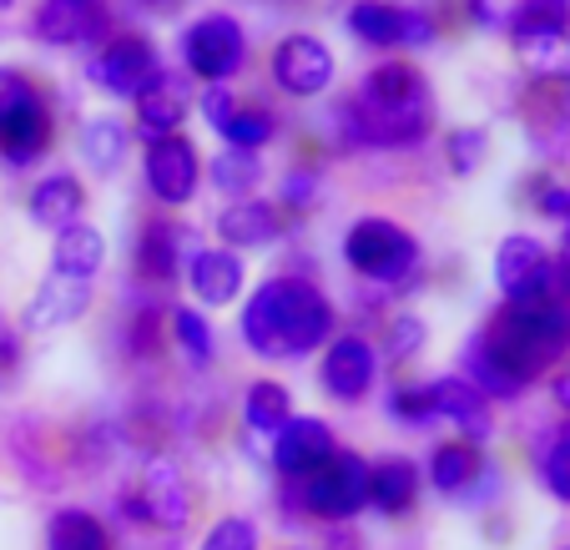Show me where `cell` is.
<instances>
[{
	"label": "cell",
	"mask_w": 570,
	"mask_h": 550,
	"mask_svg": "<svg viewBox=\"0 0 570 550\" xmlns=\"http://www.w3.org/2000/svg\"><path fill=\"white\" fill-rule=\"evenodd\" d=\"M424 475H430L434 495L464 500V505H484V500H495V490H500V470L484 460L480 444H470V440L434 444L430 470H424Z\"/></svg>",
	"instance_id": "cell-10"
},
{
	"label": "cell",
	"mask_w": 570,
	"mask_h": 550,
	"mask_svg": "<svg viewBox=\"0 0 570 550\" xmlns=\"http://www.w3.org/2000/svg\"><path fill=\"white\" fill-rule=\"evenodd\" d=\"M187 81L173 71H161L137 101H131V117H137V131L147 141H161V137H177L187 121Z\"/></svg>",
	"instance_id": "cell-19"
},
{
	"label": "cell",
	"mask_w": 570,
	"mask_h": 550,
	"mask_svg": "<svg viewBox=\"0 0 570 550\" xmlns=\"http://www.w3.org/2000/svg\"><path fill=\"white\" fill-rule=\"evenodd\" d=\"M207 183H213L217 193H227L233 203H243V197H253V187L263 183V157L258 151L223 147L213 163H207Z\"/></svg>",
	"instance_id": "cell-29"
},
{
	"label": "cell",
	"mask_w": 570,
	"mask_h": 550,
	"mask_svg": "<svg viewBox=\"0 0 570 550\" xmlns=\"http://www.w3.org/2000/svg\"><path fill=\"white\" fill-rule=\"evenodd\" d=\"M515 56L540 76V81L570 76V36H515Z\"/></svg>",
	"instance_id": "cell-32"
},
{
	"label": "cell",
	"mask_w": 570,
	"mask_h": 550,
	"mask_svg": "<svg viewBox=\"0 0 570 550\" xmlns=\"http://www.w3.org/2000/svg\"><path fill=\"white\" fill-rule=\"evenodd\" d=\"M233 111H237L233 87H207V91H203V121H207L213 131H223L227 121H233Z\"/></svg>",
	"instance_id": "cell-43"
},
{
	"label": "cell",
	"mask_w": 570,
	"mask_h": 550,
	"mask_svg": "<svg viewBox=\"0 0 570 550\" xmlns=\"http://www.w3.org/2000/svg\"><path fill=\"white\" fill-rule=\"evenodd\" d=\"M283 505L313 520H354L368 505V464L354 450H334L313 475L293 480Z\"/></svg>",
	"instance_id": "cell-4"
},
{
	"label": "cell",
	"mask_w": 570,
	"mask_h": 550,
	"mask_svg": "<svg viewBox=\"0 0 570 550\" xmlns=\"http://www.w3.org/2000/svg\"><path fill=\"white\" fill-rule=\"evenodd\" d=\"M430 389H434V414H440V420H450L454 430H460V440L484 444L490 434H495L490 400H484V394L464 374H444V379H434Z\"/></svg>",
	"instance_id": "cell-17"
},
{
	"label": "cell",
	"mask_w": 570,
	"mask_h": 550,
	"mask_svg": "<svg viewBox=\"0 0 570 550\" xmlns=\"http://www.w3.org/2000/svg\"><path fill=\"white\" fill-rule=\"evenodd\" d=\"M161 303L157 298H141L137 308H131L127 318V354L137 359V364H151V359L161 354V344H167V334H161Z\"/></svg>",
	"instance_id": "cell-33"
},
{
	"label": "cell",
	"mask_w": 570,
	"mask_h": 550,
	"mask_svg": "<svg viewBox=\"0 0 570 550\" xmlns=\"http://www.w3.org/2000/svg\"><path fill=\"white\" fill-rule=\"evenodd\" d=\"M313 197H318V173H313V167H298V173L283 177V207H288V213L308 207Z\"/></svg>",
	"instance_id": "cell-42"
},
{
	"label": "cell",
	"mask_w": 570,
	"mask_h": 550,
	"mask_svg": "<svg viewBox=\"0 0 570 550\" xmlns=\"http://www.w3.org/2000/svg\"><path fill=\"white\" fill-rule=\"evenodd\" d=\"M187 258H193V238H187V227L177 223V217H151V223H141L137 233V278L147 283L151 293H167L177 283V273L187 268Z\"/></svg>",
	"instance_id": "cell-15"
},
{
	"label": "cell",
	"mask_w": 570,
	"mask_h": 550,
	"mask_svg": "<svg viewBox=\"0 0 570 550\" xmlns=\"http://www.w3.org/2000/svg\"><path fill=\"white\" fill-rule=\"evenodd\" d=\"M420 238L389 217H358L344 233V263L358 278L384 283V288H404L420 273Z\"/></svg>",
	"instance_id": "cell-5"
},
{
	"label": "cell",
	"mask_w": 570,
	"mask_h": 550,
	"mask_svg": "<svg viewBox=\"0 0 570 550\" xmlns=\"http://www.w3.org/2000/svg\"><path fill=\"white\" fill-rule=\"evenodd\" d=\"M197 550H263V536L248 515H223L207 526V536L197 540Z\"/></svg>",
	"instance_id": "cell-39"
},
{
	"label": "cell",
	"mask_w": 570,
	"mask_h": 550,
	"mask_svg": "<svg viewBox=\"0 0 570 550\" xmlns=\"http://www.w3.org/2000/svg\"><path fill=\"white\" fill-rule=\"evenodd\" d=\"M338 450V440H334V430L323 420H313V414H293L288 424H283L278 434H273V444H268V454H273V470L283 475V485H293V480H303V475H313L328 454Z\"/></svg>",
	"instance_id": "cell-16"
},
{
	"label": "cell",
	"mask_w": 570,
	"mask_h": 550,
	"mask_svg": "<svg viewBox=\"0 0 570 550\" xmlns=\"http://www.w3.org/2000/svg\"><path fill=\"white\" fill-rule=\"evenodd\" d=\"M173 344L183 348V359L193 369L213 364V354H217V334H213V324H207L197 308H177L173 313Z\"/></svg>",
	"instance_id": "cell-35"
},
{
	"label": "cell",
	"mask_w": 570,
	"mask_h": 550,
	"mask_svg": "<svg viewBox=\"0 0 570 550\" xmlns=\"http://www.w3.org/2000/svg\"><path fill=\"white\" fill-rule=\"evenodd\" d=\"M87 76L97 81L107 97H121V101H137L141 91L151 87L161 76V56L147 36L127 31V36H111L97 56L87 61Z\"/></svg>",
	"instance_id": "cell-9"
},
{
	"label": "cell",
	"mask_w": 570,
	"mask_h": 550,
	"mask_svg": "<svg viewBox=\"0 0 570 550\" xmlns=\"http://www.w3.org/2000/svg\"><path fill=\"white\" fill-rule=\"evenodd\" d=\"M127 141H131L127 121H117V117H87V121H81V137H76V147H81V163H87L91 173L111 177L121 167V157H127Z\"/></svg>",
	"instance_id": "cell-28"
},
{
	"label": "cell",
	"mask_w": 570,
	"mask_h": 550,
	"mask_svg": "<svg viewBox=\"0 0 570 550\" xmlns=\"http://www.w3.org/2000/svg\"><path fill=\"white\" fill-rule=\"evenodd\" d=\"M91 308V283H76V278H46L36 288V298L26 303V328L31 334H46V328H66L76 324L81 313Z\"/></svg>",
	"instance_id": "cell-22"
},
{
	"label": "cell",
	"mask_w": 570,
	"mask_h": 550,
	"mask_svg": "<svg viewBox=\"0 0 570 550\" xmlns=\"http://www.w3.org/2000/svg\"><path fill=\"white\" fill-rule=\"evenodd\" d=\"M6 6H16V0H0V11H6Z\"/></svg>",
	"instance_id": "cell-49"
},
{
	"label": "cell",
	"mask_w": 570,
	"mask_h": 550,
	"mask_svg": "<svg viewBox=\"0 0 570 550\" xmlns=\"http://www.w3.org/2000/svg\"><path fill=\"white\" fill-rule=\"evenodd\" d=\"M31 36L46 46H107L111 41V6L107 0H41L31 16Z\"/></svg>",
	"instance_id": "cell-11"
},
{
	"label": "cell",
	"mask_w": 570,
	"mask_h": 550,
	"mask_svg": "<svg viewBox=\"0 0 570 550\" xmlns=\"http://www.w3.org/2000/svg\"><path fill=\"white\" fill-rule=\"evenodd\" d=\"M379 384V348L358 334H344L323 348L318 359V389L338 404H358L368 400V389Z\"/></svg>",
	"instance_id": "cell-13"
},
{
	"label": "cell",
	"mask_w": 570,
	"mask_h": 550,
	"mask_svg": "<svg viewBox=\"0 0 570 550\" xmlns=\"http://www.w3.org/2000/svg\"><path fill=\"white\" fill-rule=\"evenodd\" d=\"M141 183L147 193L157 197L161 207H187L203 187V157L197 147L177 131V137H161V141H147V157H141Z\"/></svg>",
	"instance_id": "cell-12"
},
{
	"label": "cell",
	"mask_w": 570,
	"mask_h": 550,
	"mask_svg": "<svg viewBox=\"0 0 570 550\" xmlns=\"http://www.w3.org/2000/svg\"><path fill=\"white\" fill-rule=\"evenodd\" d=\"M556 550H570V546H556Z\"/></svg>",
	"instance_id": "cell-53"
},
{
	"label": "cell",
	"mask_w": 570,
	"mask_h": 550,
	"mask_svg": "<svg viewBox=\"0 0 570 550\" xmlns=\"http://www.w3.org/2000/svg\"><path fill=\"white\" fill-rule=\"evenodd\" d=\"M268 71L278 81V91H288V97H323L334 87V51L318 36H283L268 56Z\"/></svg>",
	"instance_id": "cell-14"
},
{
	"label": "cell",
	"mask_w": 570,
	"mask_h": 550,
	"mask_svg": "<svg viewBox=\"0 0 570 550\" xmlns=\"http://www.w3.org/2000/svg\"><path fill=\"white\" fill-rule=\"evenodd\" d=\"M46 550H117L111 526L81 505H66L46 520Z\"/></svg>",
	"instance_id": "cell-26"
},
{
	"label": "cell",
	"mask_w": 570,
	"mask_h": 550,
	"mask_svg": "<svg viewBox=\"0 0 570 550\" xmlns=\"http://www.w3.org/2000/svg\"><path fill=\"white\" fill-rule=\"evenodd\" d=\"M137 6H141V11H161V16H167L177 0H137Z\"/></svg>",
	"instance_id": "cell-48"
},
{
	"label": "cell",
	"mask_w": 570,
	"mask_h": 550,
	"mask_svg": "<svg viewBox=\"0 0 570 550\" xmlns=\"http://www.w3.org/2000/svg\"><path fill=\"white\" fill-rule=\"evenodd\" d=\"M36 101H46L41 81L31 71H21V66H0V127L21 117L26 107H36Z\"/></svg>",
	"instance_id": "cell-37"
},
{
	"label": "cell",
	"mask_w": 570,
	"mask_h": 550,
	"mask_svg": "<svg viewBox=\"0 0 570 550\" xmlns=\"http://www.w3.org/2000/svg\"><path fill=\"white\" fill-rule=\"evenodd\" d=\"M217 137H223L227 147H237V151H263L273 137H278V117H273L263 101H237L233 121H227Z\"/></svg>",
	"instance_id": "cell-30"
},
{
	"label": "cell",
	"mask_w": 570,
	"mask_h": 550,
	"mask_svg": "<svg viewBox=\"0 0 570 550\" xmlns=\"http://www.w3.org/2000/svg\"><path fill=\"white\" fill-rule=\"evenodd\" d=\"M348 36L368 51H424L440 36L430 11L420 6H394V0H354L348 6Z\"/></svg>",
	"instance_id": "cell-7"
},
{
	"label": "cell",
	"mask_w": 570,
	"mask_h": 550,
	"mask_svg": "<svg viewBox=\"0 0 570 550\" xmlns=\"http://www.w3.org/2000/svg\"><path fill=\"white\" fill-rule=\"evenodd\" d=\"M464 11H470V21L480 26V31H510L520 0H464Z\"/></svg>",
	"instance_id": "cell-41"
},
{
	"label": "cell",
	"mask_w": 570,
	"mask_h": 550,
	"mask_svg": "<svg viewBox=\"0 0 570 550\" xmlns=\"http://www.w3.org/2000/svg\"><path fill=\"white\" fill-rule=\"evenodd\" d=\"M556 278H560V293L570 298V233H566V243H560V253H556Z\"/></svg>",
	"instance_id": "cell-45"
},
{
	"label": "cell",
	"mask_w": 570,
	"mask_h": 550,
	"mask_svg": "<svg viewBox=\"0 0 570 550\" xmlns=\"http://www.w3.org/2000/svg\"><path fill=\"white\" fill-rule=\"evenodd\" d=\"M484 151H490V131H480V127H454L450 141H444V157H450V173L454 177H474V173H480Z\"/></svg>",
	"instance_id": "cell-38"
},
{
	"label": "cell",
	"mask_w": 570,
	"mask_h": 550,
	"mask_svg": "<svg viewBox=\"0 0 570 550\" xmlns=\"http://www.w3.org/2000/svg\"><path fill=\"white\" fill-rule=\"evenodd\" d=\"M101 268H107V238H101V227L76 223V227H66V233H56V248H51L56 278L97 283Z\"/></svg>",
	"instance_id": "cell-24"
},
{
	"label": "cell",
	"mask_w": 570,
	"mask_h": 550,
	"mask_svg": "<svg viewBox=\"0 0 570 550\" xmlns=\"http://www.w3.org/2000/svg\"><path fill=\"white\" fill-rule=\"evenodd\" d=\"M535 470H540V485H546V495L560 500V505H570V420H560L556 430L546 434Z\"/></svg>",
	"instance_id": "cell-31"
},
{
	"label": "cell",
	"mask_w": 570,
	"mask_h": 550,
	"mask_svg": "<svg viewBox=\"0 0 570 550\" xmlns=\"http://www.w3.org/2000/svg\"><path fill=\"white\" fill-rule=\"evenodd\" d=\"M566 81H570V76H566Z\"/></svg>",
	"instance_id": "cell-54"
},
{
	"label": "cell",
	"mask_w": 570,
	"mask_h": 550,
	"mask_svg": "<svg viewBox=\"0 0 570 550\" xmlns=\"http://www.w3.org/2000/svg\"><path fill=\"white\" fill-rule=\"evenodd\" d=\"M389 420L404 424V430H430L440 414H434V389L430 384H394L389 389Z\"/></svg>",
	"instance_id": "cell-36"
},
{
	"label": "cell",
	"mask_w": 570,
	"mask_h": 550,
	"mask_svg": "<svg viewBox=\"0 0 570 550\" xmlns=\"http://www.w3.org/2000/svg\"><path fill=\"white\" fill-rule=\"evenodd\" d=\"M550 400H556L560 410H566V420H570V369H566V374H556V384H550Z\"/></svg>",
	"instance_id": "cell-47"
},
{
	"label": "cell",
	"mask_w": 570,
	"mask_h": 550,
	"mask_svg": "<svg viewBox=\"0 0 570 550\" xmlns=\"http://www.w3.org/2000/svg\"><path fill=\"white\" fill-rule=\"evenodd\" d=\"M424 318L420 313H399V318H389V334H384V348H389V359L394 364H404V359H414L424 348Z\"/></svg>",
	"instance_id": "cell-40"
},
{
	"label": "cell",
	"mask_w": 570,
	"mask_h": 550,
	"mask_svg": "<svg viewBox=\"0 0 570 550\" xmlns=\"http://www.w3.org/2000/svg\"><path fill=\"white\" fill-rule=\"evenodd\" d=\"M566 334H570V313H566Z\"/></svg>",
	"instance_id": "cell-51"
},
{
	"label": "cell",
	"mask_w": 570,
	"mask_h": 550,
	"mask_svg": "<svg viewBox=\"0 0 570 550\" xmlns=\"http://www.w3.org/2000/svg\"><path fill=\"white\" fill-rule=\"evenodd\" d=\"M121 515L137 520V526L167 530V536L187 530V520H193V495H187L183 470H177L167 454L147 460V470H141V485L131 490V495H121Z\"/></svg>",
	"instance_id": "cell-8"
},
{
	"label": "cell",
	"mask_w": 570,
	"mask_h": 550,
	"mask_svg": "<svg viewBox=\"0 0 570 550\" xmlns=\"http://www.w3.org/2000/svg\"><path fill=\"white\" fill-rule=\"evenodd\" d=\"M217 238L223 248H268L283 238V213L278 203H263V197H243V203H227L217 213Z\"/></svg>",
	"instance_id": "cell-21"
},
{
	"label": "cell",
	"mask_w": 570,
	"mask_h": 550,
	"mask_svg": "<svg viewBox=\"0 0 570 550\" xmlns=\"http://www.w3.org/2000/svg\"><path fill=\"white\" fill-rule=\"evenodd\" d=\"M323 550H364L358 546L354 530H328V540H323Z\"/></svg>",
	"instance_id": "cell-46"
},
{
	"label": "cell",
	"mask_w": 570,
	"mask_h": 550,
	"mask_svg": "<svg viewBox=\"0 0 570 550\" xmlns=\"http://www.w3.org/2000/svg\"><path fill=\"white\" fill-rule=\"evenodd\" d=\"M420 505V464L414 460H379L368 464V510L384 520H404Z\"/></svg>",
	"instance_id": "cell-23"
},
{
	"label": "cell",
	"mask_w": 570,
	"mask_h": 550,
	"mask_svg": "<svg viewBox=\"0 0 570 550\" xmlns=\"http://www.w3.org/2000/svg\"><path fill=\"white\" fill-rule=\"evenodd\" d=\"M515 36H570V0H520L510 41Z\"/></svg>",
	"instance_id": "cell-34"
},
{
	"label": "cell",
	"mask_w": 570,
	"mask_h": 550,
	"mask_svg": "<svg viewBox=\"0 0 570 550\" xmlns=\"http://www.w3.org/2000/svg\"><path fill=\"white\" fill-rule=\"evenodd\" d=\"M183 66L197 81H207V87H227L248 66V31L223 11L197 16L183 31Z\"/></svg>",
	"instance_id": "cell-6"
},
{
	"label": "cell",
	"mask_w": 570,
	"mask_h": 550,
	"mask_svg": "<svg viewBox=\"0 0 570 550\" xmlns=\"http://www.w3.org/2000/svg\"><path fill=\"white\" fill-rule=\"evenodd\" d=\"M243 258H237L233 248H193V258H187V288L197 293V303H207V308H227V303H237V293H243Z\"/></svg>",
	"instance_id": "cell-20"
},
{
	"label": "cell",
	"mask_w": 570,
	"mask_h": 550,
	"mask_svg": "<svg viewBox=\"0 0 570 550\" xmlns=\"http://www.w3.org/2000/svg\"><path fill=\"white\" fill-rule=\"evenodd\" d=\"M338 127H344L348 147H379V151L420 147L434 131L430 76L414 61H379L358 81L354 97L338 107Z\"/></svg>",
	"instance_id": "cell-2"
},
{
	"label": "cell",
	"mask_w": 570,
	"mask_h": 550,
	"mask_svg": "<svg viewBox=\"0 0 570 550\" xmlns=\"http://www.w3.org/2000/svg\"><path fill=\"white\" fill-rule=\"evenodd\" d=\"M288 420H293V394L278 384V379L248 384V394H243V430H248L253 440L273 444V434H278Z\"/></svg>",
	"instance_id": "cell-27"
},
{
	"label": "cell",
	"mask_w": 570,
	"mask_h": 550,
	"mask_svg": "<svg viewBox=\"0 0 570 550\" xmlns=\"http://www.w3.org/2000/svg\"><path fill=\"white\" fill-rule=\"evenodd\" d=\"M237 334L268 364H298V359L328 348L334 303L318 283L298 278V273H278L248 293V303L237 313Z\"/></svg>",
	"instance_id": "cell-3"
},
{
	"label": "cell",
	"mask_w": 570,
	"mask_h": 550,
	"mask_svg": "<svg viewBox=\"0 0 570 550\" xmlns=\"http://www.w3.org/2000/svg\"><path fill=\"white\" fill-rule=\"evenodd\" d=\"M56 141V121H51V107L46 101H36V107H26L21 117H11L6 127H0V157L11 167H31L46 157V147Z\"/></svg>",
	"instance_id": "cell-25"
},
{
	"label": "cell",
	"mask_w": 570,
	"mask_h": 550,
	"mask_svg": "<svg viewBox=\"0 0 570 550\" xmlns=\"http://www.w3.org/2000/svg\"><path fill=\"white\" fill-rule=\"evenodd\" d=\"M535 207H540V217H556V223H566V217H570V187H560V183H540Z\"/></svg>",
	"instance_id": "cell-44"
},
{
	"label": "cell",
	"mask_w": 570,
	"mask_h": 550,
	"mask_svg": "<svg viewBox=\"0 0 570 550\" xmlns=\"http://www.w3.org/2000/svg\"><path fill=\"white\" fill-rule=\"evenodd\" d=\"M26 213L46 233H66V227L87 223V187L76 173H46L26 197Z\"/></svg>",
	"instance_id": "cell-18"
},
{
	"label": "cell",
	"mask_w": 570,
	"mask_h": 550,
	"mask_svg": "<svg viewBox=\"0 0 570 550\" xmlns=\"http://www.w3.org/2000/svg\"><path fill=\"white\" fill-rule=\"evenodd\" d=\"M566 233H570V217H566Z\"/></svg>",
	"instance_id": "cell-52"
},
{
	"label": "cell",
	"mask_w": 570,
	"mask_h": 550,
	"mask_svg": "<svg viewBox=\"0 0 570 550\" xmlns=\"http://www.w3.org/2000/svg\"><path fill=\"white\" fill-rule=\"evenodd\" d=\"M570 348L566 303H505L464 344V379L484 400H520Z\"/></svg>",
	"instance_id": "cell-1"
},
{
	"label": "cell",
	"mask_w": 570,
	"mask_h": 550,
	"mask_svg": "<svg viewBox=\"0 0 570 550\" xmlns=\"http://www.w3.org/2000/svg\"><path fill=\"white\" fill-rule=\"evenodd\" d=\"M278 550H303V546H278Z\"/></svg>",
	"instance_id": "cell-50"
}]
</instances>
